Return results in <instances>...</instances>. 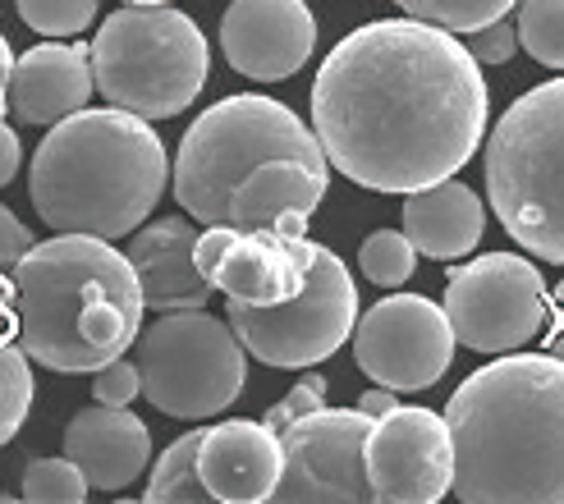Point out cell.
Returning a JSON list of instances; mask_svg holds the SVG:
<instances>
[{"instance_id": "6da1fadb", "label": "cell", "mask_w": 564, "mask_h": 504, "mask_svg": "<svg viewBox=\"0 0 564 504\" xmlns=\"http://www.w3.org/2000/svg\"><path fill=\"white\" fill-rule=\"evenodd\" d=\"M487 83L468 46L422 19H377L330 46L313 83L326 161L372 193L464 171L487 133Z\"/></svg>"}, {"instance_id": "7a4b0ae2", "label": "cell", "mask_w": 564, "mask_h": 504, "mask_svg": "<svg viewBox=\"0 0 564 504\" xmlns=\"http://www.w3.org/2000/svg\"><path fill=\"white\" fill-rule=\"evenodd\" d=\"M459 500H564V358L505 353L445 404Z\"/></svg>"}, {"instance_id": "3957f363", "label": "cell", "mask_w": 564, "mask_h": 504, "mask_svg": "<svg viewBox=\"0 0 564 504\" xmlns=\"http://www.w3.org/2000/svg\"><path fill=\"white\" fill-rule=\"evenodd\" d=\"M14 335L51 372H97L138 340L143 285L129 252L97 234H55L33 243L10 271Z\"/></svg>"}, {"instance_id": "277c9868", "label": "cell", "mask_w": 564, "mask_h": 504, "mask_svg": "<svg viewBox=\"0 0 564 504\" xmlns=\"http://www.w3.org/2000/svg\"><path fill=\"white\" fill-rule=\"evenodd\" d=\"M171 161L152 120L133 110H74L33 152L28 193L55 234L129 239L161 202Z\"/></svg>"}, {"instance_id": "5b68a950", "label": "cell", "mask_w": 564, "mask_h": 504, "mask_svg": "<svg viewBox=\"0 0 564 504\" xmlns=\"http://www.w3.org/2000/svg\"><path fill=\"white\" fill-rule=\"evenodd\" d=\"M487 198L514 243L564 266V78L523 92L487 138Z\"/></svg>"}, {"instance_id": "8992f818", "label": "cell", "mask_w": 564, "mask_h": 504, "mask_svg": "<svg viewBox=\"0 0 564 504\" xmlns=\"http://www.w3.org/2000/svg\"><path fill=\"white\" fill-rule=\"evenodd\" d=\"M271 156H294L307 165H326L317 129H307L290 106L275 97H225L193 120L175 156V202L197 226L230 220V193L239 179Z\"/></svg>"}, {"instance_id": "52a82bcc", "label": "cell", "mask_w": 564, "mask_h": 504, "mask_svg": "<svg viewBox=\"0 0 564 504\" xmlns=\"http://www.w3.org/2000/svg\"><path fill=\"white\" fill-rule=\"evenodd\" d=\"M97 92L143 120H175L207 83V37L175 6H120L93 37Z\"/></svg>"}, {"instance_id": "ba28073f", "label": "cell", "mask_w": 564, "mask_h": 504, "mask_svg": "<svg viewBox=\"0 0 564 504\" xmlns=\"http://www.w3.org/2000/svg\"><path fill=\"white\" fill-rule=\"evenodd\" d=\"M133 362L143 376V399L165 417H216L248 381V349L235 326L203 307H171L138 330Z\"/></svg>"}, {"instance_id": "9c48e42d", "label": "cell", "mask_w": 564, "mask_h": 504, "mask_svg": "<svg viewBox=\"0 0 564 504\" xmlns=\"http://www.w3.org/2000/svg\"><path fill=\"white\" fill-rule=\"evenodd\" d=\"M225 321L235 326L248 358L267 362V368H317L358 326V285L349 266L317 243V258L294 298L271 307L230 298Z\"/></svg>"}, {"instance_id": "30bf717a", "label": "cell", "mask_w": 564, "mask_h": 504, "mask_svg": "<svg viewBox=\"0 0 564 504\" xmlns=\"http://www.w3.org/2000/svg\"><path fill=\"white\" fill-rule=\"evenodd\" d=\"M441 307L459 344L473 353H510L542 335L551 289L519 252H487L445 275Z\"/></svg>"}, {"instance_id": "8fae6325", "label": "cell", "mask_w": 564, "mask_h": 504, "mask_svg": "<svg viewBox=\"0 0 564 504\" xmlns=\"http://www.w3.org/2000/svg\"><path fill=\"white\" fill-rule=\"evenodd\" d=\"M354 362L358 372L400 390H427L455 362V330H449L445 307L422 294H390L372 303L354 326Z\"/></svg>"}, {"instance_id": "7c38bea8", "label": "cell", "mask_w": 564, "mask_h": 504, "mask_svg": "<svg viewBox=\"0 0 564 504\" xmlns=\"http://www.w3.org/2000/svg\"><path fill=\"white\" fill-rule=\"evenodd\" d=\"M377 417L362 408H317L280 431V482L271 500H377L368 478V445Z\"/></svg>"}, {"instance_id": "4fadbf2b", "label": "cell", "mask_w": 564, "mask_h": 504, "mask_svg": "<svg viewBox=\"0 0 564 504\" xmlns=\"http://www.w3.org/2000/svg\"><path fill=\"white\" fill-rule=\"evenodd\" d=\"M368 478L377 500H404V504H436L449 482H455V440L449 423L432 408H400L377 417L368 445Z\"/></svg>"}, {"instance_id": "5bb4252c", "label": "cell", "mask_w": 564, "mask_h": 504, "mask_svg": "<svg viewBox=\"0 0 564 504\" xmlns=\"http://www.w3.org/2000/svg\"><path fill=\"white\" fill-rule=\"evenodd\" d=\"M317 19L303 0H230L220 19V51L235 74L275 83L313 61Z\"/></svg>"}, {"instance_id": "9a60e30c", "label": "cell", "mask_w": 564, "mask_h": 504, "mask_svg": "<svg viewBox=\"0 0 564 504\" xmlns=\"http://www.w3.org/2000/svg\"><path fill=\"white\" fill-rule=\"evenodd\" d=\"M280 431L267 423H248V417H230L220 427L203 431L197 445V472L212 491V500L225 504H258L275 495L280 482Z\"/></svg>"}, {"instance_id": "2e32d148", "label": "cell", "mask_w": 564, "mask_h": 504, "mask_svg": "<svg viewBox=\"0 0 564 504\" xmlns=\"http://www.w3.org/2000/svg\"><path fill=\"white\" fill-rule=\"evenodd\" d=\"M10 110L19 124H55L88 106L97 92L93 51L78 42H42L33 51L14 55V69L6 78Z\"/></svg>"}, {"instance_id": "e0dca14e", "label": "cell", "mask_w": 564, "mask_h": 504, "mask_svg": "<svg viewBox=\"0 0 564 504\" xmlns=\"http://www.w3.org/2000/svg\"><path fill=\"white\" fill-rule=\"evenodd\" d=\"M65 454L83 468L93 491H124L143 478L152 459V431L138 413L116 404H93L65 427Z\"/></svg>"}, {"instance_id": "ac0fdd59", "label": "cell", "mask_w": 564, "mask_h": 504, "mask_svg": "<svg viewBox=\"0 0 564 504\" xmlns=\"http://www.w3.org/2000/svg\"><path fill=\"white\" fill-rule=\"evenodd\" d=\"M313 258L317 243H307L303 230H239L235 248L225 252L216 271V289L252 307L285 303L303 289Z\"/></svg>"}, {"instance_id": "d6986e66", "label": "cell", "mask_w": 564, "mask_h": 504, "mask_svg": "<svg viewBox=\"0 0 564 504\" xmlns=\"http://www.w3.org/2000/svg\"><path fill=\"white\" fill-rule=\"evenodd\" d=\"M330 188L326 165H307L294 156H271L239 179L230 193L235 230H303Z\"/></svg>"}, {"instance_id": "ffe728a7", "label": "cell", "mask_w": 564, "mask_h": 504, "mask_svg": "<svg viewBox=\"0 0 564 504\" xmlns=\"http://www.w3.org/2000/svg\"><path fill=\"white\" fill-rule=\"evenodd\" d=\"M193 243H197L193 216H165L129 234L124 252L138 271V285H143V307L171 313V307H203L212 298L207 275L197 271Z\"/></svg>"}, {"instance_id": "44dd1931", "label": "cell", "mask_w": 564, "mask_h": 504, "mask_svg": "<svg viewBox=\"0 0 564 504\" xmlns=\"http://www.w3.org/2000/svg\"><path fill=\"white\" fill-rule=\"evenodd\" d=\"M482 230H487V207L455 175L404 193V234L413 239L417 258H432V262L468 258L482 243Z\"/></svg>"}, {"instance_id": "7402d4cb", "label": "cell", "mask_w": 564, "mask_h": 504, "mask_svg": "<svg viewBox=\"0 0 564 504\" xmlns=\"http://www.w3.org/2000/svg\"><path fill=\"white\" fill-rule=\"evenodd\" d=\"M19 335H14V289L0 280V445H10L33 408V372Z\"/></svg>"}, {"instance_id": "603a6c76", "label": "cell", "mask_w": 564, "mask_h": 504, "mask_svg": "<svg viewBox=\"0 0 564 504\" xmlns=\"http://www.w3.org/2000/svg\"><path fill=\"white\" fill-rule=\"evenodd\" d=\"M197 445L203 431H184L171 450H165L143 486V500H212L203 472H197Z\"/></svg>"}, {"instance_id": "cb8c5ba5", "label": "cell", "mask_w": 564, "mask_h": 504, "mask_svg": "<svg viewBox=\"0 0 564 504\" xmlns=\"http://www.w3.org/2000/svg\"><path fill=\"white\" fill-rule=\"evenodd\" d=\"M519 46L546 69H564V0H523Z\"/></svg>"}, {"instance_id": "d4e9b609", "label": "cell", "mask_w": 564, "mask_h": 504, "mask_svg": "<svg viewBox=\"0 0 564 504\" xmlns=\"http://www.w3.org/2000/svg\"><path fill=\"white\" fill-rule=\"evenodd\" d=\"M409 19H422V23H436L445 33H473V28H482L500 14H510L519 0H394Z\"/></svg>"}, {"instance_id": "484cf974", "label": "cell", "mask_w": 564, "mask_h": 504, "mask_svg": "<svg viewBox=\"0 0 564 504\" xmlns=\"http://www.w3.org/2000/svg\"><path fill=\"white\" fill-rule=\"evenodd\" d=\"M358 266L362 275L372 280L381 289H400L404 280H413V266H417V248L404 230H377L362 239V252H358Z\"/></svg>"}, {"instance_id": "4316f807", "label": "cell", "mask_w": 564, "mask_h": 504, "mask_svg": "<svg viewBox=\"0 0 564 504\" xmlns=\"http://www.w3.org/2000/svg\"><path fill=\"white\" fill-rule=\"evenodd\" d=\"M88 478H83V468L61 454V459H33L23 472V500H37V504H78L88 495Z\"/></svg>"}, {"instance_id": "83f0119b", "label": "cell", "mask_w": 564, "mask_h": 504, "mask_svg": "<svg viewBox=\"0 0 564 504\" xmlns=\"http://www.w3.org/2000/svg\"><path fill=\"white\" fill-rule=\"evenodd\" d=\"M101 0H14L19 19L42 37H78L88 23H97Z\"/></svg>"}, {"instance_id": "f1b7e54d", "label": "cell", "mask_w": 564, "mask_h": 504, "mask_svg": "<svg viewBox=\"0 0 564 504\" xmlns=\"http://www.w3.org/2000/svg\"><path fill=\"white\" fill-rule=\"evenodd\" d=\"M464 46L477 65H505L519 51V23H510V14H500L482 28H473V33H464Z\"/></svg>"}, {"instance_id": "f546056e", "label": "cell", "mask_w": 564, "mask_h": 504, "mask_svg": "<svg viewBox=\"0 0 564 504\" xmlns=\"http://www.w3.org/2000/svg\"><path fill=\"white\" fill-rule=\"evenodd\" d=\"M93 395H97V404H116V408L133 404L138 395H143V376H138V362H129L124 353L110 358V362H101V368L93 372Z\"/></svg>"}, {"instance_id": "4dcf8cb0", "label": "cell", "mask_w": 564, "mask_h": 504, "mask_svg": "<svg viewBox=\"0 0 564 504\" xmlns=\"http://www.w3.org/2000/svg\"><path fill=\"white\" fill-rule=\"evenodd\" d=\"M317 408H326V381L322 376H303L294 390L280 404H271L267 408V417L262 423L271 427V431H285L294 417H303V413H317Z\"/></svg>"}, {"instance_id": "1f68e13d", "label": "cell", "mask_w": 564, "mask_h": 504, "mask_svg": "<svg viewBox=\"0 0 564 504\" xmlns=\"http://www.w3.org/2000/svg\"><path fill=\"white\" fill-rule=\"evenodd\" d=\"M235 239H239V230L225 220V226H203L197 230V243H193V258H197V271L207 275V285L216 289V271H220V262H225V252L235 248Z\"/></svg>"}, {"instance_id": "d6a6232c", "label": "cell", "mask_w": 564, "mask_h": 504, "mask_svg": "<svg viewBox=\"0 0 564 504\" xmlns=\"http://www.w3.org/2000/svg\"><path fill=\"white\" fill-rule=\"evenodd\" d=\"M37 239L28 234V226L10 211V207H0V275H10L19 262H23V252L33 248Z\"/></svg>"}, {"instance_id": "836d02e7", "label": "cell", "mask_w": 564, "mask_h": 504, "mask_svg": "<svg viewBox=\"0 0 564 504\" xmlns=\"http://www.w3.org/2000/svg\"><path fill=\"white\" fill-rule=\"evenodd\" d=\"M542 349L564 358V280L555 285L551 294V307H546V335H542Z\"/></svg>"}, {"instance_id": "e575fe53", "label": "cell", "mask_w": 564, "mask_h": 504, "mask_svg": "<svg viewBox=\"0 0 564 504\" xmlns=\"http://www.w3.org/2000/svg\"><path fill=\"white\" fill-rule=\"evenodd\" d=\"M19 161H23V147H19V133L0 120V188H6L14 175H19Z\"/></svg>"}, {"instance_id": "d590c367", "label": "cell", "mask_w": 564, "mask_h": 504, "mask_svg": "<svg viewBox=\"0 0 564 504\" xmlns=\"http://www.w3.org/2000/svg\"><path fill=\"white\" fill-rule=\"evenodd\" d=\"M358 408L368 413V417H386V413L394 408V390H390V385H381V390H368V395L358 399Z\"/></svg>"}, {"instance_id": "8d00e7d4", "label": "cell", "mask_w": 564, "mask_h": 504, "mask_svg": "<svg viewBox=\"0 0 564 504\" xmlns=\"http://www.w3.org/2000/svg\"><path fill=\"white\" fill-rule=\"evenodd\" d=\"M10 69H14V51L6 37H0V78H10Z\"/></svg>"}, {"instance_id": "74e56055", "label": "cell", "mask_w": 564, "mask_h": 504, "mask_svg": "<svg viewBox=\"0 0 564 504\" xmlns=\"http://www.w3.org/2000/svg\"><path fill=\"white\" fill-rule=\"evenodd\" d=\"M6 110H10V88H6V78H0V120H6Z\"/></svg>"}, {"instance_id": "f35d334b", "label": "cell", "mask_w": 564, "mask_h": 504, "mask_svg": "<svg viewBox=\"0 0 564 504\" xmlns=\"http://www.w3.org/2000/svg\"><path fill=\"white\" fill-rule=\"evenodd\" d=\"M124 6H171V0H124Z\"/></svg>"}]
</instances>
